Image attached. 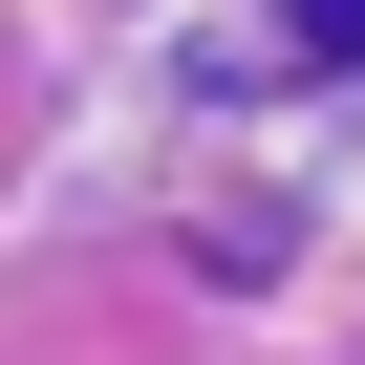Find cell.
Returning <instances> with one entry per match:
<instances>
[{
    "instance_id": "obj_1",
    "label": "cell",
    "mask_w": 365,
    "mask_h": 365,
    "mask_svg": "<svg viewBox=\"0 0 365 365\" xmlns=\"http://www.w3.org/2000/svg\"><path fill=\"white\" fill-rule=\"evenodd\" d=\"M279 22H301V43H365V0H279Z\"/></svg>"
}]
</instances>
